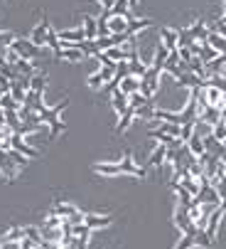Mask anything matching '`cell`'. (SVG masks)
<instances>
[{"label": "cell", "instance_id": "obj_26", "mask_svg": "<svg viewBox=\"0 0 226 249\" xmlns=\"http://www.w3.org/2000/svg\"><path fill=\"white\" fill-rule=\"evenodd\" d=\"M145 27H153V20H140V18H133V20H128V35H135V32H140V30H145Z\"/></svg>", "mask_w": 226, "mask_h": 249}, {"label": "cell", "instance_id": "obj_30", "mask_svg": "<svg viewBox=\"0 0 226 249\" xmlns=\"http://www.w3.org/2000/svg\"><path fill=\"white\" fill-rule=\"evenodd\" d=\"M15 69H17V74H25V77H32L34 74V64L30 59H17Z\"/></svg>", "mask_w": 226, "mask_h": 249}, {"label": "cell", "instance_id": "obj_25", "mask_svg": "<svg viewBox=\"0 0 226 249\" xmlns=\"http://www.w3.org/2000/svg\"><path fill=\"white\" fill-rule=\"evenodd\" d=\"M214 244V239L207 234V230L204 227H197V232H194V247H204V249H209Z\"/></svg>", "mask_w": 226, "mask_h": 249}, {"label": "cell", "instance_id": "obj_43", "mask_svg": "<svg viewBox=\"0 0 226 249\" xmlns=\"http://www.w3.org/2000/svg\"><path fill=\"white\" fill-rule=\"evenodd\" d=\"M89 239H91V234H84V237H74V247H77V249H89Z\"/></svg>", "mask_w": 226, "mask_h": 249}, {"label": "cell", "instance_id": "obj_55", "mask_svg": "<svg viewBox=\"0 0 226 249\" xmlns=\"http://www.w3.org/2000/svg\"><path fill=\"white\" fill-rule=\"evenodd\" d=\"M224 5H226V0H224Z\"/></svg>", "mask_w": 226, "mask_h": 249}, {"label": "cell", "instance_id": "obj_32", "mask_svg": "<svg viewBox=\"0 0 226 249\" xmlns=\"http://www.w3.org/2000/svg\"><path fill=\"white\" fill-rule=\"evenodd\" d=\"M194 232H197V230H192V232H184V237L175 244V249H192V247H194Z\"/></svg>", "mask_w": 226, "mask_h": 249}, {"label": "cell", "instance_id": "obj_10", "mask_svg": "<svg viewBox=\"0 0 226 249\" xmlns=\"http://www.w3.org/2000/svg\"><path fill=\"white\" fill-rule=\"evenodd\" d=\"M121 173H128V175H133V178H145V168H140V165H135V160H133V156L128 153L123 160H121Z\"/></svg>", "mask_w": 226, "mask_h": 249}, {"label": "cell", "instance_id": "obj_50", "mask_svg": "<svg viewBox=\"0 0 226 249\" xmlns=\"http://www.w3.org/2000/svg\"><path fill=\"white\" fill-rule=\"evenodd\" d=\"M128 3H130V8H138V0H128Z\"/></svg>", "mask_w": 226, "mask_h": 249}, {"label": "cell", "instance_id": "obj_2", "mask_svg": "<svg viewBox=\"0 0 226 249\" xmlns=\"http://www.w3.org/2000/svg\"><path fill=\"white\" fill-rule=\"evenodd\" d=\"M160 72H165L162 67L150 64L147 72H145V77L140 79V94H143L145 99H153V96H155V91H158V87H160Z\"/></svg>", "mask_w": 226, "mask_h": 249}, {"label": "cell", "instance_id": "obj_13", "mask_svg": "<svg viewBox=\"0 0 226 249\" xmlns=\"http://www.w3.org/2000/svg\"><path fill=\"white\" fill-rule=\"evenodd\" d=\"M179 185L187 190V193H190L192 197L194 195H199V190H202V185H199V180H197V178H192L190 173H184L182 178H179Z\"/></svg>", "mask_w": 226, "mask_h": 249}, {"label": "cell", "instance_id": "obj_52", "mask_svg": "<svg viewBox=\"0 0 226 249\" xmlns=\"http://www.w3.org/2000/svg\"><path fill=\"white\" fill-rule=\"evenodd\" d=\"M221 20H224V22H226V5H224V18H221Z\"/></svg>", "mask_w": 226, "mask_h": 249}, {"label": "cell", "instance_id": "obj_18", "mask_svg": "<svg viewBox=\"0 0 226 249\" xmlns=\"http://www.w3.org/2000/svg\"><path fill=\"white\" fill-rule=\"evenodd\" d=\"M118 89H121L123 94H128V96H130V94L140 91V79H138V77H133V74H128V77L121 82V87H118Z\"/></svg>", "mask_w": 226, "mask_h": 249}, {"label": "cell", "instance_id": "obj_39", "mask_svg": "<svg viewBox=\"0 0 226 249\" xmlns=\"http://www.w3.org/2000/svg\"><path fill=\"white\" fill-rule=\"evenodd\" d=\"M25 237H30L32 242L40 244V242H42V230H37V227H25Z\"/></svg>", "mask_w": 226, "mask_h": 249}, {"label": "cell", "instance_id": "obj_22", "mask_svg": "<svg viewBox=\"0 0 226 249\" xmlns=\"http://www.w3.org/2000/svg\"><path fill=\"white\" fill-rule=\"evenodd\" d=\"M133 119H135V106L130 104V106H128V111H126V114H123V116L118 119V128H116V131H118V133H126Z\"/></svg>", "mask_w": 226, "mask_h": 249}, {"label": "cell", "instance_id": "obj_15", "mask_svg": "<svg viewBox=\"0 0 226 249\" xmlns=\"http://www.w3.org/2000/svg\"><path fill=\"white\" fill-rule=\"evenodd\" d=\"M108 27H111V35H123L128 30V20L118 18V15H111L108 18Z\"/></svg>", "mask_w": 226, "mask_h": 249}, {"label": "cell", "instance_id": "obj_1", "mask_svg": "<svg viewBox=\"0 0 226 249\" xmlns=\"http://www.w3.org/2000/svg\"><path fill=\"white\" fill-rule=\"evenodd\" d=\"M66 104H69V101L64 99V101L54 104L52 109H45V111L40 114V121H42V124H49V126H52V138H57V136H59L62 131H64V124H62L59 114H62L64 109H66Z\"/></svg>", "mask_w": 226, "mask_h": 249}, {"label": "cell", "instance_id": "obj_12", "mask_svg": "<svg viewBox=\"0 0 226 249\" xmlns=\"http://www.w3.org/2000/svg\"><path fill=\"white\" fill-rule=\"evenodd\" d=\"M113 222V217L111 215H94V212H86V215H84V225H89L91 230H101V227H108Z\"/></svg>", "mask_w": 226, "mask_h": 249}, {"label": "cell", "instance_id": "obj_28", "mask_svg": "<svg viewBox=\"0 0 226 249\" xmlns=\"http://www.w3.org/2000/svg\"><path fill=\"white\" fill-rule=\"evenodd\" d=\"M45 87H47V74H40V72H34L32 74V91H37V94H45Z\"/></svg>", "mask_w": 226, "mask_h": 249}, {"label": "cell", "instance_id": "obj_19", "mask_svg": "<svg viewBox=\"0 0 226 249\" xmlns=\"http://www.w3.org/2000/svg\"><path fill=\"white\" fill-rule=\"evenodd\" d=\"M25 239V227H20V225H13L3 237H0V242H22Z\"/></svg>", "mask_w": 226, "mask_h": 249}, {"label": "cell", "instance_id": "obj_35", "mask_svg": "<svg viewBox=\"0 0 226 249\" xmlns=\"http://www.w3.org/2000/svg\"><path fill=\"white\" fill-rule=\"evenodd\" d=\"M211 136H214L216 141H221V143L226 141V121H224V119H221L219 124H214V126H211Z\"/></svg>", "mask_w": 226, "mask_h": 249}, {"label": "cell", "instance_id": "obj_42", "mask_svg": "<svg viewBox=\"0 0 226 249\" xmlns=\"http://www.w3.org/2000/svg\"><path fill=\"white\" fill-rule=\"evenodd\" d=\"M209 84H211V87H216L221 94H226V77H211V79H209Z\"/></svg>", "mask_w": 226, "mask_h": 249}, {"label": "cell", "instance_id": "obj_37", "mask_svg": "<svg viewBox=\"0 0 226 249\" xmlns=\"http://www.w3.org/2000/svg\"><path fill=\"white\" fill-rule=\"evenodd\" d=\"M8 156L17 163V168H25V165H27V160H30L27 156H22V153H20V151H15V148H8Z\"/></svg>", "mask_w": 226, "mask_h": 249}, {"label": "cell", "instance_id": "obj_46", "mask_svg": "<svg viewBox=\"0 0 226 249\" xmlns=\"http://www.w3.org/2000/svg\"><path fill=\"white\" fill-rule=\"evenodd\" d=\"M96 59H98L103 67H116V64H118V62H113V59H111L106 52H98V54H96Z\"/></svg>", "mask_w": 226, "mask_h": 249}, {"label": "cell", "instance_id": "obj_44", "mask_svg": "<svg viewBox=\"0 0 226 249\" xmlns=\"http://www.w3.org/2000/svg\"><path fill=\"white\" fill-rule=\"evenodd\" d=\"M209 30H211V32H216V35H221V37H226V22H224V20H216Z\"/></svg>", "mask_w": 226, "mask_h": 249}, {"label": "cell", "instance_id": "obj_20", "mask_svg": "<svg viewBox=\"0 0 226 249\" xmlns=\"http://www.w3.org/2000/svg\"><path fill=\"white\" fill-rule=\"evenodd\" d=\"M187 146H190V151H192V153H194L197 158L207 153V148H204V138H202L199 133H194V136H192L190 141H187Z\"/></svg>", "mask_w": 226, "mask_h": 249}, {"label": "cell", "instance_id": "obj_14", "mask_svg": "<svg viewBox=\"0 0 226 249\" xmlns=\"http://www.w3.org/2000/svg\"><path fill=\"white\" fill-rule=\"evenodd\" d=\"M84 32L86 40H98V20L94 15H84Z\"/></svg>", "mask_w": 226, "mask_h": 249}, {"label": "cell", "instance_id": "obj_54", "mask_svg": "<svg viewBox=\"0 0 226 249\" xmlns=\"http://www.w3.org/2000/svg\"><path fill=\"white\" fill-rule=\"evenodd\" d=\"M32 249H42V247H40V244H37V247H32Z\"/></svg>", "mask_w": 226, "mask_h": 249}, {"label": "cell", "instance_id": "obj_16", "mask_svg": "<svg viewBox=\"0 0 226 249\" xmlns=\"http://www.w3.org/2000/svg\"><path fill=\"white\" fill-rule=\"evenodd\" d=\"M197 119H202V121H207V124H219L221 121V109L219 106H207V109L202 111V116H197Z\"/></svg>", "mask_w": 226, "mask_h": 249}, {"label": "cell", "instance_id": "obj_45", "mask_svg": "<svg viewBox=\"0 0 226 249\" xmlns=\"http://www.w3.org/2000/svg\"><path fill=\"white\" fill-rule=\"evenodd\" d=\"M42 227H62V217L59 215H54V212H52V215L45 220V225Z\"/></svg>", "mask_w": 226, "mask_h": 249}, {"label": "cell", "instance_id": "obj_5", "mask_svg": "<svg viewBox=\"0 0 226 249\" xmlns=\"http://www.w3.org/2000/svg\"><path fill=\"white\" fill-rule=\"evenodd\" d=\"M10 146L15 148V151H20L22 156H27V158H40V151L37 148H32L27 141H25V136H20V133H13V138H10Z\"/></svg>", "mask_w": 226, "mask_h": 249}, {"label": "cell", "instance_id": "obj_6", "mask_svg": "<svg viewBox=\"0 0 226 249\" xmlns=\"http://www.w3.org/2000/svg\"><path fill=\"white\" fill-rule=\"evenodd\" d=\"M0 173H3L8 180H13V178L17 175V163L8 156V151L5 148H0Z\"/></svg>", "mask_w": 226, "mask_h": 249}, {"label": "cell", "instance_id": "obj_38", "mask_svg": "<svg viewBox=\"0 0 226 249\" xmlns=\"http://www.w3.org/2000/svg\"><path fill=\"white\" fill-rule=\"evenodd\" d=\"M194 136V124H182V131H179V138L184 141V143H187V141H190Z\"/></svg>", "mask_w": 226, "mask_h": 249}, {"label": "cell", "instance_id": "obj_24", "mask_svg": "<svg viewBox=\"0 0 226 249\" xmlns=\"http://www.w3.org/2000/svg\"><path fill=\"white\" fill-rule=\"evenodd\" d=\"M40 230H42V239H47V242H62L64 239L62 227H40Z\"/></svg>", "mask_w": 226, "mask_h": 249}, {"label": "cell", "instance_id": "obj_11", "mask_svg": "<svg viewBox=\"0 0 226 249\" xmlns=\"http://www.w3.org/2000/svg\"><path fill=\"white\" fill-rule=\"evenodd\" d=\"M160 40L165 42V47L172 52V50H179V32L177 30H170V27H162L160 30Z\"/></svg>", "mask_w": 226, "mask_h": 249}, {"label": "cell", "instance_id": "obj_34", "mask_svg": "<svg viewBox=\"0 0 226 249\" xmlns=\"http://www.w3.org/2000/svg\"><path fill=\"white\" fill-rule=\"evenodd\" d=\"M197 40L192 37V30L190 27H184V30H179V47H192Z\"/></svg>", "mask_w": 226, "mask_h": 249}, {"label": "cell", "instance_id": "obj_33", "mask_svg": "<svg viewBox=\"0 0 226 249\" xmlns=\"http://www.w3.org/2000/svg\"><path fill=\"white\" fill-rule=\"evenodd\" d=\"M5 119H8V128H10L13 133L22 126V119H20V114H17V111H5Z\"/></svg>", "mask_w": 226, "mask_h": 249}, {"label": "cell", "instance_id": "obj_9", "mask_svg": "<svg viewBox=\"0 0 226 249\" xmlns=\"http://www.w3.org/2000/svg\"><path fill=\"white\" fill-rule=\"evenodd\" d=\"M59 35V42H81V40H86V32H84V27H71V30H62V32H57Z\"/></svg>", "mask_w": 226, "mask_h": 249}, {"label": "cell", "instance_id": "obj_48", "mask_svg": "<svg viewBox=\"0 0 226 249\" xmlns=\"http://www.w3.org/2000/svg\"><path fill=\"white\" fill-rule=\"evenodd\" d=\"M3 249H22V242H3Z\"/></svg>", "mask_w": 226, "mask_h": 249}, {"label": "cell", "instance_id": "obj_51", "mask_svg": "<svg viewBox=\"0 0 226 249\" xmlns=\"http://www.w3.org/2000/svg\"><path fill=\"white\" fill-rule=\"evenodd\" d=\"M221 210H224V212H226V200H221Z\"/></svg>", "mask_w": 226, "mask_h": 249}, {"label": "cell", "instance_id": "obj_4", "mask_svg": "<svg viewBox=\"0 0 226 249\" xmlns=\"http://www.w3.org/2000/svg\"><path fill=\"white\" fill-rule=\"evenodd\" d=\"M175 222H177V227H179L182 232H192V230H197V225H194V220H192V215H190V210L182 207V205H177Z\"/></svg>", "mask_w": 226, "mask_h": 249}, {"label": "cell", "instance_id": "obj_7", "mask_svg": "<svg viewBox=\"0 0 226 249\" xmlns=\"http://www.w3.org/2000/svg\"><path fill=\"white\" fill-rule=\"evenodd\" d=\"M47 30H49V20H47V18L40 20V22L34 25V30H32V37H30V40H32L37 47H40V50L47 45Z\"/></svg>", "mask_w": 226, "mask_h": 249}, {"label": "cell", "instance_id": "obj_47", "mask_svg": "<svg viewBox=\"0 0 226 249\" xmlns=\"http://www.w3.org/2000/svg\"><path fill=\"white\" fill-rule=\"evenodd\" d=\"M179 57H182V62H187V64H190V62L194 59V54H192V50H190V47H179Z\"/></svg>", "mask_w": 226, "mask_h": 249}, {"label": "cell", "instance_id": "obj_27", "mask_svg": "<svg viewBox=\"0 0 226 249\" xmlns=\"http://www.w3.org/2000/svg\"><path fill=\"white\" fill-rule=\"evenodd\" d=\"M165 158H167V146L158 143V146H155V151H153V156H150V165H153V168H158V165H160Z\"/></svg>", "mask_w": 226, "mask_h": 249}, {"label": "cell", "instance_id": "obj_36", "mask_svg": "<svg viewBox=\"0 0 226 249\" xmlns=\"http://www.w3.org/2000/svg\"><path fill=\"white\" fill-rule=\"evenodd\" d=\"M15 37H17L15 32H10V30H0V47H10V45L15 42Z\"/></svg>", "mask_w": 226, "mask_h": 249}, {"label": "cell", "instance_id": "obj_23", "mask_svg": "<svg viewBox=\"0 0 226 249\" xmlns=\"http://www.w3.org/2000/svg\"><path fill=\"white\" fill-rule=\"evenodd\" d=\"M190 30H192V37H194L197 42H207V37H209V30H207V25H204L202 20H197Z\"/></svg>", "mask_w": 226, "mask_h": 249}, {"label": "cell", "instance_id": "obj_17", "mask_svg": "<svg viewBox=\"0 0 226 249\" xmlns=\"http://www.w3.org/2000/svg\"><path fill=\"white\" fill-rule=\"evenodd\" d=\"M94 173H98V175H121V163H96Z\"/></svg>", "mask_w": 226, "mask_h": 249}, {"label": "cell", "instance_id": "obj_49", "mask_svg": "<svg viewBox=\"0 0 226 249\" xmlns=\"http://www.w3.org/2000/svg\"><path fill=\"white\" fill-rule=\"evenodd\" d=\"M3 131H8V119H5V114H0V133Z\"/></svg>", "mask_w": 226, "mask_h": 249}, {"label": "cell", "instance_id": "obj_8", "mask_svg": "<svg viewBox=\"0 0 226 249\" xmlns=\"http://www.w3.org/2000/svg\"><path fill=\"white\" fill-rule=\"evenodd\" d=\"M111 104H113V109H116V114L123 116V114L128 111V106H130V96L123 94L121 89H116V91L111 94Z\"/></svg>", "mask_w": 226, "mask_h": 249}, {"label": "cell", "instance_id": "obj_21", "mask_svg": "<svg viewBox=\"0 0 226 249\" xmlns=\"http://www.w3.org/2000/svg\"><path fill=\"white\" fill-rule=\"evenodd\" d=\"M207 42L219 52V54H226V37H221V35H216V32H211L209 30V37H207Z\"/></svg>", "mask_w": 226, "mask_h": 249}, {"label": "cell", "instance_id": "obj_3", "mask_svg": "<svg viewBox=\"0 0 226 249\" xmlns=\"http://www.w3.org/2000/svg\"><path fill=\"white\" fill-rule=\"evenodd\" d=\"M10 50H15L20 59H30V62H32V59H34L37 54L42 52V50L37 47V45H34V42H32L30 37H15V42L10 45Z\"/></svg>", "mask_w": 226, "mask_h": 249}, {"label": "cell", "instance_id": "obj_29", "mask_svg": "<svg viewBox=\"0 0 226 249\" xmlns=\"http://www.w3.org/2000/svg\"><path fill=\"white\" fill-rule=\"evenodd\" d=\"M190 72H192V74H197L199 79H207V67H204L202 57H194V59L190 62Z\"/></svg>", "mask_w": 226, "mask_h": 249}, {"label": "cell", "instance_id": "obj_53", "mask_svg": "<svg viewBox=\"0 0 226 249\" xmlns=\"http://www.w3.org/2000/svg\"><path fill=\"white\" fill-rule=\"evenodd\" d=\"M0 114H5V111H3V104H0Z\"/></svg>", "mask_w": 226, "mask_h": 249}, {"label": "cell", "instance_id": "obj_41", "mask_svg": "<svg viewBox=\"0 0 226 249\" xmlns=\"http://www.w3.org/2000/svg\"><path fill=\"white\" fill-rule=\"evenodd\" d=\"M211 185L216 188V193L221 195V200H226V175L221 178V180H211Z\"/></svg>", "mask_w": 226, "mask_h": 249}, {"label": "cell", "instance_id": "obj_40", "mask_svg": "<svg viewBox=\"0 0 226 249\" xmlns=\"http://www.w3.org/2000/svg\"><path fill=\"white\" fill-rule=\"evenodd\" d=\"M106 82H103V74H101V69L98 72H94L91 77H89V87H94V89H101Z\"/></svg>", "mask_w": 226, "mask_h": 249}, {"label": "cell", "instance_id": "obj_31", "mask_svg": "<svg viewBox=\"0 0 226 249\" xmlns=\"http://www.w3.org/2000/svg\"><path fill=\"white\" fill-rule=\"evenodd\" d=\"M199 57H202V62H204V64H209V62H214V59L219 57V52H216L209 42H204V45H202V54H199Z\"/></svg>", "mask_w": 226, "mask_h": 249}]
</instances>
